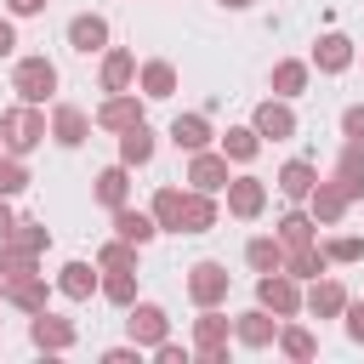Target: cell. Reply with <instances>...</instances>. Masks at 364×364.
Here are the masks:
<instances>
[{
    "label": "cell",
    "instance_id": "1",
    "mask_svg": "<svg viewBox=\"0 0 364 364\" xmlns=\"http://www.w3.org/2000/svg\"><path fill=\"white\" fill-rule=\"evenodd\" d=\"M46 136H51V119H46L40 102H17V108L0 114V142H6V154H23V159H28Z\"/></svg>",
    "mask_w": 364,
    "mask_h": 364
},
{
    "label": "cell",
    "instance_id": "2",
    "mask_svg": "<svg viewBox=\"0 0 364 364\" xmlns=\"http://www.w3.org/2000/svg\"><path fill=\"white\" fill-rule=\"evenodd\" d=\"M256 301L273 313V318H296L301 307H307V296H301V279L296 273H256Z\"/></svg>",
    "mask_w": 364,
    "mask_h": 364
},
{
    "label": "cell",
    "instance_id": "3",
    "mask_svg": "<svg viewBox=\"0 0 364 364\" xmlns=\"http://www.w3.org/2000/svg\"><path fill=\"white\" fill-rule=\"evenodd\" d=\"M11 91H17V102H51V91H57V63H51V57H17Z\"/></svg>",
    "mask_w": 364,
    "mask_h": 364
},
{
    "label": "cell",
    "instance_id": "4",
    "mask_svg": "<svg viewBox=\"0 0 364 364\" xmlns=\"http://www.w3.org/2000/svg\"><path fill=\"white\" fill-rule=\"evenodd\" d=\"M228 336H233V318H222L216 307H199V318H193V353H199V364H228Z\"/></svg>",
    "mask_w": 364,
    "mask_h": 364
},
{
    "label": "cell",
    "instance_id": "5",
    "mask_svg": "<svg viewBox=\"0 0 364 364\" xmlns=\"http://www.w3.org/2000/svg\"><path fill=\"white\" fill-rule=\"evenodd\" d=\"M228 290H233V273L222 262H193L188 267V301L193 307H222Z\"/></svg>",
    "mask_w": 364,
    "mask_h": 364
},
{
    "label": "cell",
    "instance_id": "6",
    "mask_svg": "<svg viewBox=\"0 0 364 364\" xmlns=\"http://www.w3.org/2000/svg\"><path fill=\"white\" fill-rule=\"evenodd\" d=\"M228 182H233V171H228V154L216 148H199V154H188V188H199V193H228Z\"/></svg>",
    "mask_w": 364,
    "mask_h": 364
},
{
    "label": "cell",
    "instance_id": "7",
    "mask_svg": "<svg viewBox=\"0 0 364 364\" xmlns=\"http://www.w3.org/2000/svg\"><path fill=\"white\" fill-rule=\"evenodd\" d=\"M125 313H131V318H125V330H131V341H136V347H148V353H154V347L171 336V318H165V307H159V301H131Z\"/></svg>",
    "mask_w": 364,
    "mask_h": 364
},
{
    "label": "cell",
    "instance_id": "8",
    "mask_svg": "<svg viewBox=\"0 0 364 364\" xmlns=\"http://www.w3.org/2000/svg\"><path fill=\"white\" fill-rule=\"evenodd\" d=\"M28 341H34L40 353H68V347L80 341V330H74L68 318H57V313L46 307V313H28Z\"/></svg>",
    "mask_w": 364,
    "mask_h": 364
},
{
    "label": "cell",
    "instance_id": "9",
    "mask_svg": "<svg viewBox=\"0 0 364 364\" xmlns=\"http://www.w3.org/2000/svg\"><path fill=\"white\" fill-rule=\"evenodd\" d=\"M142 102H148L142 91H108V97H102V108H97L91 119H97L102 131H114V136H119L125 125H136V119H142Z\"/></svg>",
    "mask_w": 364,
    "mask_h": 364
},
{
    "label": "cell",
    "instance_id": "10",
    "mask_svg": "<svg viewBox=\"0 0 364 364\" xmlns=\"http://www.w3.org/2000/svg\"><path fill=\"white\" fill-rule=\"evenodd\" d=\"M250 125H256L262 142H284V136H296V108H290L284 97H267V102H256Z\"/></svg>",
    "mask_w": 364,
    "mask_h": 364
},
{
    "label": "cell",
    "instance_id": "11",
    "mask_svg": "<svg viewBox=\"0 0 364 364\" xmlns=\"http://www.w3.org/2000/svg\"><path fill=\"white\" fill-rule=\"evenodd\" d=\"M279 324H284V318H273V313H267V307L256 301L250 313H239V318H233V341H239V347H256V353H262V347H273V341H279Z\"/></svg>",
    "mask_w": 364,
    "mask_h": 364
},
{
    "label": "cell",
    "instance_id": "12",
    "mask_svg": "<svg viewBox=\"0 0 364 364\" xmlns=\"http://www.w3.org/2000/svg\"><path fill=\"white\" fill-rule=\"evenodd\" d=\"M318 74H347L353 63H358V46L347 40V34H318L313 40V57H307Z\"/></svg>",
    "mask_w": 364,
    "mask_h": 364
},
{
    "label": "cell",
    "instance_id": "13",
    "mask_svg": "<svg viewBox=\"0 0 364 364\" xmlns=\"http://www.w3.org/2000/svg\"><path fill=\"white\" fill-rule=\"evenodd\" d=\"M262 210H267V182H262V176H233V182H228V216L256 222Z\"/></svg>",
    "mask_w": 364,
    "mask_h": 364
},
{
    "label": "cell",
    "instance_id": "14",
    "mask_svg": "<svg viewBox=\"0 0 364 364\" xmlns=\"http://www.w3.org/2000/svg\"><path fill=\"white\" fill-rule=\"evenodd\" d=\"M91 125H97V119H91L85 108H74V102H57V108H51V142H57V148H80V142L91 136Z\"/></svg>",
    "mask_w": 364,
    "mask_h": 364
},
{
    "label": "cell",
    "instance_id": "15",
    "mask_svg": "<svg viewBox=\"0 0 364 364\" xmlns=\"http://www.w3.org/2000/svg\"><path fill=\"white\" fill-rule=\"evenodd\" d=\"M330 182L347 193V205H353V199H364V142H341V159H336Z\"/></svg>",
    "mask_w": 364,
    "mask_h": 364
},
{
    "label": "cell",
    "instance_id": "16",
    "mask_svg": "<svg viewBox=\"0 0 364 364\" xmlns=\"http://www.w3.org/2000/svg\"><path fill=\"white\" fill-rule=\"evenodd\" d=\"M68 46H74L80 57H91V51H108V17H97V11H80V17H68Z\"/></svg>",
    "mask_w": 364,
    "mask_h": 364
},
{
    "label": "cell",
    "instance_id": "17",
    "mask_svg": "<svg viewBox=\"0 0 364 364\" xmlns=\"http://www.w3.org/2000/svg\"><path fill=\"white\" fill-rule=\"evenodd\" d=\"M307 80H313V63H301V57H279L273 74H267L273 97H284V102H296V97L307 91Z\"/></svg>",
    "mask_w": 364,
    "mask_h": 364
},
{
    "label": "cell",
    "instance_id": "18",
    "mask_svg": "<svg viewBox=\"0 0 364 364\" xmlns=\"http://www.w3.org/2000/svg\"><path fill=\"white\" fill-rule=\"evenodd\" d=\"M313 188H318V165H313V159H284V165H279V193H284L290 205H307Z\"/></svg>",
    "mask_w": 364,
    "mask_h": 364
},
{
    "label": "cell",
    "instance_id": "19",
    "mask_svg": "<svg viewBox=\"0 0 364 364\" xmlns=\"http://www.w3.org/2000/svg\"><path fill=\"white\" fill-rule=\"evenodd\" d=\"M136 91H142L148 102H165V97L176 91V68H171L165 57H148V63H136Z\"/></svg>",
    "mask_w": 364,
    "mask_h": 364
},
{
    "label": "cell",
    "instance_id": "20",
    "mask_svg": "<svg viewBox=\"0 0 364 364\" xmlns=\"http://www.w3.org/2000/svg\"><path fill=\"white\" fill-rule=\"evenodd\" d=\"M57 290H63L68 301H91V296L102 290V279H97L91 262H63V267H57Z\"/></svg>",
    "mask_w": 364,
    "mask_h": 364
},
{
    "label": "cell",
    "instance_id": "21",
    "mask_svg": "<svg viewBox=\"0 0 364 364\" xmlns=\"http://www.w3.org/2000/svg\"><path fill=\"white\" fill-rule=\"evenodd\" d=\"M97 205H108V210H119V205H131V165H102L97 171Z\"/></svg>",
    "mask_w": 364,
    "mask_h": 364
},
{
    "label": "cell",
    "instance_id": "22",
    "mask_svg": "<svg viewBox=\"0 0 364 364\" xmlns=\"http://www.w3.org/2000/svg\"><path fill=\"white\" fill-rule=\"evenodd\" d=\"M114 233H119V239H131V245H154V239H159V222H154V210L119 205V210H114Z\"/></svg>",
    "mask_w": 364,
    "mask_h": 364
},
{
    "label": "cell",
    "instance_id": "23",
    "mask_svg": "<svg viewBox=\"0 0 364 364\" xmlns=\"http://www.w3.org/2000/svg\"><path fill=\"white\" fill-rule=\"evenodd\" d=\"M307 313L313 318H341L347 313V290H341V279H313V290H307Z\"/></svg>",
    "mask_w": 364,
    "mask_h": 364
},
{
    "label": "cell",
    "instance_id": "24",
    "mask_svg": "<svg viewBox=\"0 0 364 364\" xmlns=\"http://www.w3.org/2000/svg\"><path fill=\"white\" fill-rule=\"evenodd\" d=\"M136 85V57L125 46H108L102 51V91H131Z\"/></svg>",
    "mask_w": 364,
    "mask_h": 364
},
{
    "label": "cell",
    "instance_id": "25",
    "mask_svg": "<svg viewBox=\"0 0 364 364\" xmlns=\"http://www.w3.org/2000/svg\"><path fill=\"white\" fill-rule=\"evenodd\" d=\"M210 136H216V131H210V119H205V114H176V119H171V142H176L182 154L210 148Z\"/></svg>",
    "mask_w": 364,
    "mask_h": 364
},
{
    "label": "cell",
    "instance_id": "26",
    "mask_svg": "<svg viewBox=\"0 0 364 364\" xmlns=\"http://www.w3.org/2000/svg\"><path fill=\"white\" fill-rule=\"evenodd\" d=\"M148 159H154V125H148V119H136V125H125V131H119V165H131V171H136V165H148Z\"/></svg>",
    "mask_w": 364,
    "mask_h": 364
},
{
    "label": "cell",
    "instance_id": "27",
    "mask_svg": "<svg viewBox=\"0 0 364 364\" xmlns=\"http://www.w3.org/2000/svg\"><path fill=\"white\" fill-rule=\"evenodd\" d=\"M307 210H313V222H324V228H330V222H341V216H347V193H341L330 176H318V188L307 193Z\"/></svg>",
    "mask_w": 364,
    "mask_h": 364
},
{
    "label": "cell",
    "instance_id": "28",
    "mask_svg": "<svg viewBox=\"0 0 364 364\" xmlns=\"http://www.w3.org/2000/svg\"><path fill=\"white\" fill-rule=\"evenodd\" d=\"M6 301L23 307V313H46V307H51V284H46V273H28V279L6 284Z\"/></svg>",
    "mask_w": 364,
    "mask_h": 364
},
{
    "label": "cell",
    "instance_id": "29",
    "mask_svg": "<svg viewBox=\"0 0 364 364\" xmlns=\"http://www.w3.org/2000/svg\"><path fill=\"white\" fill-rule=\"evenodd\" d=\"M210 228H216V193L188 188V199H182V233H210Z\"/></svg>",
    "mask_w": 364,
    "mask_h": 364
},
{
    "label": "cell",
    "instance_id": "30",
    "mask_svg": "<svg viewBox=\"0 0 364 364\" xmlns=\"http://www.w3.org/2000/svg\"><path fill=\"white\" fill-rule=\"evenodd\" d=\"M284 256H290V245H284L279 233H273V239L262 233V239H250V245H245V262H250L256 273H279V267H284Z\"/></svg>",
    "mask_w": 364,
    "mask_h": 364
},
{
    "label": "cell",
    "instance_id": "31",
    "mask_svg": "<svg viewBox=\"0 0 364 364\" xmlns=\"http://www.w3.org/2000/svg\"><path fill=\"white\" fill-rule=\"evenodd\" d=\"M284 273H296V279H324L330 273V256H324V245H296L290 256H284Z\"/></svg>",
    "mask_w": 364,
    "mask_h": 364
},
{
    "label": "cell",
    "instance_id": "32",
    "mask_svg": "<svg viewBox=\"0 0 364 364\" xmlns=\"http://www.w3.org/2000/svg\"><path fill=\"white\" fill-rule=\"evenodd\" d=\"M222 154H228L233 165H250V159L262 154V136H256V125H228V131H222Z\"/></svg>",
    "mask_w": 364,
    "mask_h": 364
},
{
    "label": "cell",
    "instance_id": "33",
    "mask_svg": "<svg viewBox=\"0 0 364 364\" xmlns=\"http://www.w3.org/2000/svg\"><path fill=\"white\" fill-rule=\"evenodd\" d=\"M273 233H279L290 250H296V245H318V222H313V210H284Z\"/></svg>",
    "mask_w": 364,
    "mask_h": 364
},
{
    "label": "cell",
    "instance_id": "34",
    "mask_svg": "<svg viewBox=\"0 0 364 364\" xmlns=\"http://www.w3.org/2000/svg\"><path fill=\"white\" fill-rule=\"evenodd\" d=\"M28 273H40V256L23 250V245H11V239H0V279L17 284V279H28Z\"/></svg>",
    "mask_w": 364,
    "mask_h": 364
},
{
    "label": "cell",
    "instance_id": "35",
    "mask_svg": "<svg viewBox=\"0 0 364 364\" xmlns=\"http://www.w3.org/2000/svg\"><path fill=\"white\" fill-rule=\"evenodd\" d=\"M182 199H188L182 188H159V193H154V205H148V210H154L159 233H182Z\"/></svg>",
    "mask_w": 364,
    "mask_h": 364
},
{
    "label": "cell",
    "instance_id": "36",
    "mask_svg": "<svg viewBox=\"0 0 364 364\" xmlns=\"http://www.w3.org/2000/svg\"><path fill=\"white\" fill-rule=\"evenodd\" d=\"M102 301L131 307L136 301V267H102Z\"/></svg>",
    "mask_w": 364,
    "mask_h": 364
},
{
    "label": "cell",
    "instance_id": "37",
    "mask_svg": "<svg viewBox=\"0 0 364 364\" xmlns=\"http://www.w3.org/2000/svg\"><path fill=\"white\" fill-rule=\"evenodd\" d=\"M273 347H279L284 358H296V364H307V358L318 353V341H313V330H301V324H290V318L279 324V341H273Z\"/></svg>",
    "mask_w": 364,
    "mask_h": 364
},
{
    "label": "cell",
    "instance_id": "38",
    "mask_svg": "<svg viewBox=\"0 0 364 364\" xmlns=\"http://www.w3.org/2000/svg\"><path fill=\"white\" fill-rule=\"evenodd\" d=\"M23 188H28V165H23V154H6V148H0V193L17 199Z\"/></svg>",
    "mask_w": 364,
    "mask_h": 364
},
{
    "label": "cell",
    "instance_id": "39",
    "mask_svg": "<svg viewBox=\"0 0 364 364\" xmlns=\"http://www.w3.org/2000/svg\"><path fill=\"white\" fill-rule=\"evenodd\" d=\"M136 250H142V245H131V239L114 233V239L97 250V267H136Z\"/></svg>",
    "mask_w": 364,
    "mask_h": 364
},
{
    "label": "cell",
    "instance_id": "40",
    "mask_svg": "<svg viewBox=\"0 0 364 364\" xmlns=\"http://www.w3.org/2000/svg\"><path fill=\"white\" fill-rule=\"evenodd\" d=\"M6 239H11V245H23V250H34V256H40V250H46V245H51V228H46V222H17V228H11V233H6Z\"/></svg>",
    "mask_w": 364,
    "mask_h": 364
},
{
    "label": "cell",
    "instance_id": "41",
    "mask_svg": "<svg viewBox=\"0 0 364 364\" xmlns=\"http://www.w3.org/2000/svg\"><path fill=\"white\" fill-rule=\"evenodd\" d=\"M324 256H330V262H358V256H364V239L341 233V239H330V245H324Z\"/></svg>",
    "mask_w": 364,
    "mask_h": 364
},
{
    "label": "cell",
    "instance_id": "42",
    "mask_svg": "<svg viewBox=\"0 0 364 364\" xmlns=\"http://www.w3.org/2000/svg\"><path fill=\"white\" fill-rule=\"evenodd\" d=\"M341 136H347V142H364V102L341 108Z\"/></svg>",
    "mask_w": 364,
    "mask_h": 364
},
{
    "label": "cell",
    "instance_id": "43",
    "mask_svg": "<svg viewBox=\"0 0 364 364\" xmlns=\"http://www.w3.org/2000/svg\"><path fill=\"white\" fill-rule=\"evenodd\" d=\"M142 353H148V347H136V341H131V347H108V353H102V364H136Z\"/></svg>",
    "mask_w": 364,
    "mask_h": 364
},
{
    "label": "cell",
    "instance_id": "44",
    "mask_svg": "<svg viewBox=\"0 0 364 364\" xmlns=\"http://www.w3.org/2000/svg\"><path fill=\"white\" fill-rule=\"evenodd\" d=\"M154 358H159V364H188V347H176V341L165 336V341L154 347Z\"/></svg>",
    "mask_w": 364,
    "mask_h": 364
},
{
    "label": "cell",
    "instance_id": "45",
    "mask_svg": "<svg viewBox=\"0 0 364 364\" xmlns=\"http://www.w3.org/2000/svg\"><path fill=\"white\" fill-rule=\"evenodd\" d=\"M51 0H6V17H40Z\"/></svg>",
    "mask_w": 364,
    "mask_h": 364
},
{
    "label": "cell",
    "instance_id": "46",
    "mask_svg": "<svg viewBox=\"0 0 364 364\" xmlns=\"http://www.w3.org/2000/svg\"><path fill=\"white\" fill-rule=\"evenodd\" d=\"M347 336L364 341V301H347Z\"/></svg>",
    "mask_w": 364,
    "mask_h": 364
},
{
    "label": "cell",
    "instance_id": "47",
    "mask_svg": "<svg viewBox=\"0 0 364 364\" xmlns=\"http://www.w3.org/2000/svg\"><path fill=\"white\" fill-rule=\"evenodd\" d=\"M17 51V28H11V17H0V57H11Z\"/></svg>",
    "mask_w": 364,
    "mask_h": 364
},
{
    "label": "cell",
    "instance_id": "48",
    "mask_svg": "<svg viewBox=\"0 0 364 364\" xmlns=\"http://www.w3.org/2000/svg\"><path fill=\"white\" fill-rule=\"evenodd\" d=\"M11 228H17V216H11V199H6V193H0V239H6V233H11Z\"/></svg>",
    "mask_w": 364,
    "mask_h": 364
},
{
    "label": "cell",
    "instance_id": "49",
    "mask_svg": "<svg viewBox=\"0 0 364 364\" xmlns=\"http://www.w3.org/2000/svg\"><path fill=\"white\" fill-rule=\"evenodd\" d=\"M216 6H222V11H250L256 0H216Z\"/></svg>",
    "mask_w": 364,
    "mask_h": 364
},
{
    "label": "cell",
    "instance_id": "50",
    "mask_svg": "<svg viewBox=\"0 0 364 364\" xmlns=\"http://www.w3.org/2000/svg\"><path fill=\"white\" fill-rule=\"evenodd\" d=\"M0 301H6V279H0Z\"/></svg>",
    "mask_w": 364,
    "mask_h": 364
},
{
    "label": "cell",
    "instance_id": "51",
    "mask_svg": "<svg viewBox=\"0 0 364 364\" xmlns=\"http://www.w3.org/2000/svg\"><path fill=\"white\" fill-rule=\"evenodd\" d=\"M358 63H364V46H358Z\"/></svg>",
    "mask_w": 364,
    "mask_h": 364
},
{
    "label": "cell",
    "instance_id": "52",
    "mask_svg": "<svg viewBox=\"0 0 364 364\" xmlns=\"http://www.w3.org/2000/svg\"><path fill=\"white\" fill-rule=\"evenodd\" d=\"M0 148H6V142H0Z\"/></svg>",
    "mask_w": 364,
    "mask_h": 364
}]
</instances>
